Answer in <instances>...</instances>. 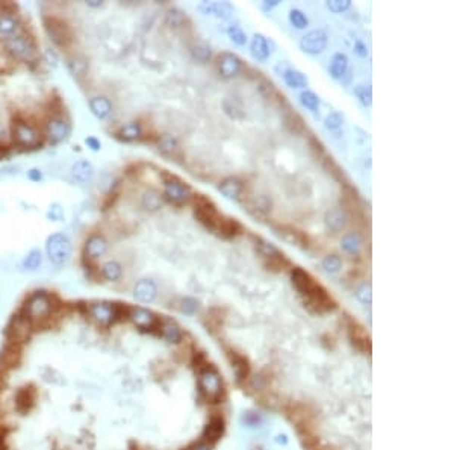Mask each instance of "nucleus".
Returning <instances> with one entry per match:
<instances>
[{
  "label": "nucleus",
  "instance_id": "23",
  "mask_svg": "<svg viewBox=\"0 0 454 450\" xmlns=\"http://www.w3.org/2000/svg\"><path fill=\"white\" fill-rule=\"evenodd\" d=\"M250 214L256 217H265L271 211V200L267 196H258L255 199L248 200L245 203V208Z\"/></svg>",
  "mask_w": 454,
  "mask_h": 450
},
{
  "label": "nucleus",
  "instance_id": "12",
  "mask_svg": "<svg viewBox=\"0 0 454 450\" xmlns=\"http://www.w3.org/2000/svg\"><path fill=\"white\" fill-rule=\"evenodd\" d=\"M250 238H251V241H253V246L256 249V253L263 259V264H268V262H271V261H274V259L285 255L273 243L267 241L265 238H262V236L250 235Z\"/></svg>",
  "mask_w": 454,
  "mask_h": 450
},
{
  "label": "nucleus",
  "instance_id": "46",
  "mask_svg": "<svg viewBox=\"0 0 454 450\" xmlns=\"http://www.w3.org/2000/svg\"><path fill=\"white\" fill-rule=\"evenodd\" d=\"M197 308H198V303H197L195 299L186 297L182 300V311L186 312V314H193V312L197 311Z\"/></svg>",
  "mask_w": 454,
  "mask_h": 450
},
{
  "label": "nucleus",
  "instance_id": "42",
  "mask_svg": "<svg viewBox=\"0 0 454 450\" xmlns=\"http://www.w3.org/2000/svg\"><path fill=\"white\" fill-rule=\"evenodd\" d=\"M342 121H344V117L340 112H332V114H329V117L325 118V128L330 131L338 129L342 126Z\"/></svg>",
  "mask_w": 454,
  "mask_h": 450
},
{
  "label": "nucleus",
  "instance_id": "32",
  "mask_svg": "<svg viewBox=\"0 0 454 450\" xmlns=\"http://www.w3.org/2000/svg\"><path fill=\"white\" fill-rule=\"evenodd\" d=\"M143 206L148 211H156L161 208V194L155 190H148L143 196Z\"/></svg>",
  "mask_w": 454,
  "mask_h": 450
},
{
  "label": "nucleus",
  "instance_id": "7",
  "mask_svg": "<svg viewBox=\"0 0 454 450\" xmlns=\"http://www.w3.org/2000/svg\"><path fill=\"white\" fill-rule=\"evenodd\" d=\"M273 229L282 240H285L289 244L297 246L300 249H309L310 246L309 236L294 226H289V224H273Z\"/></svg>",
  "mask_w": 454,
  "mask_h": 450
},
{
  "label": "nucleus",
  "instance_id": "14",
  "mask_svg": "<svg viewBox=\"0 0 454 450\" xmlns=\"http://www.w3.org/2000/svg\"><path fill=\"white\" fill-rule=\"evenodd\" d=\"M218 191L230 200H239L244 193V182L241 179H238L235 176L226 178L220 182L218 185Z\"/></svg>",
  "mask_w": 454,
  "mask_h": 450
},
{
  "label": "nucleus",
  "instance_id": "10",
  "mask_svg": "<svg viewBox=\"0 0 454 450\" xmlns=\"http://www.w3.org/2000/svg\"><path fill=\"white\" fill-rule=\"evenodd\" d=\"M327 46V35L321 29H315L306 33L300 41V49L308 55H318Z\"/></svg>",
  "mask_w": 454,
  "mask_h": 450
},
{
  "label": "nucleus",
  "instance_id": "16",
  "mask_svg": "<svg viewBox=\"0 0 454 450\" xmlns=\"http://www.w3.org/2000/svg\"><path fill=\"white\" fill-rule=\"evenodd\" d=\"M70 133V124L61 118H53L50 120L47 124V136L50 143L58 144L61 141H64Z\"/></svg>",
  "mask_w": 454,
  "mask_h": 450
},
{
  "label": "nucleus",
  "instance_id": "17",
  "mask_svg": "<svg viewBox=\"0 0 454 450\" xmlns=\"http://www.w3.org/2000/svg\"><path fill=\"white\" fill-rule=\"evenodd\" d=\"M158 294V288L153 281L150 279H143L140 282H136L135 288H133V296L135 299H138L140 302L144 303H150L156 299Z\"/></svg>",
  "mask_w": 454,
  "mask_h": 450
},
{
  "label": "nucleus",
  "instance_id": "29",
  "mask_svg": "<svg viewBox=\"0 0 454 450\" xmlns=\"http://www.w3.org/2000/svg\"><path fill=\"white\" fill-rule=\"evenodd\" d=\"M121 266L117 261H108L102 266V276L103 279L109 281V282H115L121 278Z\"/></svg>",
  "mask_w": 454,
  "mask_h": 450
},
{
  "label": "nucleus",
  "instance_id": "34",
  "mask_svg": "<svg viewBox=\"0 0 454 450\" xmlns=\"http://www.w3.org/2000/svg\"><path fill=\"white\" fill-rule=\"evenodd\" d=\"M289 21H291V24L294 28H297V29H305V28H308V24H309L308 17L305 16V12H303L301 9H291V11H289Z\"/></svg>",
  "mask_w": 454,
  "mask_h": 450
},
{
  "label": "nucleus",
  "instance_id": "15",
  "mask_svg": "<svg viewBox=\"0 0 454 450\" xmlns=\"http://www.w3.org/2000/svg\"><path fill=\"white\" fill-rule=\"evenodd\" d=\"M250 50L256 61H267L271 55V41L262 33H255L250 44Z\"/></svg>",
  "mask_w": 454,
  "mask_h": 450
},
{
  "label": "nucleus",
  "instance_id": "31",
  "mask_svg": "<svg viewBox=\"0 0 454 450\" xmlns=\"http://www.w3.org/2000/svg\"><path fill=\"white\" fill-rule=\"evenodd\" d=\"M300 102H301V105L305 108L312 111L313 114H317V111L320 108V97L315 94L313 91H303L300 94Z\"/></svg>",
  "mask_w": 454,
  "mask_h": 450
},
{
  "label": "nucleus",
  "instance_id": "26",
  "mask_svg": "<svg viewBox=\"0 0 454 450\" xmlns=\"http://www.w3.org/2000/svg\"><path fill=\"white\" fill-rule=\"evenodd\" d=\"M17 20L11 14H2L0 16V36L5 40L11 38L12 35L17 32Z\"/></svg>",
  "mask_w": 454,
  "mask_h": 450
},
{
  "label": "nucleus",
  "instance_id": "22",
  "mask_svg": "<svg viewBox=\"0 0 454 450\" xmlns=\"http://www.w3.org/2000/svg\"><path fill=\"white\" fill-rule=\"evenodd\" d=\"M108 250V243L102 235H91L85 244V253L88 258H100Z\"/></svg>",
  "mask_w": 454,
  "mask_h": 450
},
{
  "label": "nucleus",
  "instance_id": "51",
  "mask_svg": "<svg viewBox=\"0 0 454 450\" xmlns=\"http://www.w3.org/2000/svg\"><path fill=\"white\" fill-rule=\"evenodd\" d=\"M29 179H32V181H41V173L38 171V170H31L29 171Z\"/></svg>",
  "mask_w": 454,
  "mask_h": 450
},
{
  "label": "nucleus",
  "instance_id": "45",
  "mask_svg": "<svg viewBox=\"0 0 454 450\" xmlns=\"http://www.w3.org/2000/svg\"><path fill=\"white\" fill-rule=\"evenodd\" d=\"M357 299L362 300L363 303L371 302V285L370 283H362L357 288Z\"/></svg>",
  "mask_w": 454,
  "mask_h": 450
},
{
  "label": "nucleus",
  "instance_id": "18",
  "mask_svg": "<svg viewBox=\"0 0 454 450\" xmlns=\"http://www.w3.org/2000/svg\"><path fill=\"white\" fill-rule=\"evenodd\" d=\"M198 9L206 16H215L221 18L230 17L233 12V6L229 2H203Z\"/></svg>",
  "mask_w": 454,
  "mask_h": 450
},
{
  "label": "nucleus",
  "instance_id": "41",
  "mask_svg": "<svg viewBox=\"0 0 454 450\" xmlns=\"http://www.w3.org/2000/svg\"><path fill=\"white\" fill-rule=\"evenodd\" d=\"M176 147H178V143H176V140L173 138V136H170V135H165L161 140V143H159V150L162 153H165V155L173 153L176 150Z\"/></svg>",
  "mask_w": 454,
  "mask_h": 450
},
{
  "label": "nucleus",
  "instance_id": "44",
  "mask_svg": "<svg viewBox=\"0 0 454 450\" xmlns=\"http://www.w3.org/2000/svg\"><path fill=\"white\" fill-rule=\"evenodd\" d=\"M286 123L288 124H292V131L294 132H297V133H300V132H303L305 131V121H303V118L298 116V114H295V112H291L288 117H286Z\"/></svg>",
  "mask_w": 454,
  "mask_h": 450
},
{
  "label": "nucleus",
  "instance_id": "6",
  "mask_svg": "<svg viewBox=\"0 0 454 450\" xmlns=\"http://www.w3.org/2000/svg\"><path fill=\"white\" fill-rule=\"evenodd\" d=\"M217 68L218 73L221 74V78L233 79L244 70V62L236 53L223 52L217 58Z\"/></svg>",
  "mask_w": 454,
  "mask_h": 450
},
{
  "label": "nucleus",
  "instance_id": "48",
  "mask_svg": "<svg viewBox=\"0 0 454 450\" xmlns=\"http://www.w3.org/2000/svg\"><path fill=\"white\" fill-rule=\"evenodd\" d=\"M355 52H356L359 56L365 58V56L368 55V47L365 46L362 41H359V40H357V41H356V44H355Z\"/></svg>",
  "mask_w": 454,
  "mask_h": 450
},
{
  "label": "nucleus",
  "instance_id": "36",
  "mask_svg": "<svg viewBox=\"0 0 454 450\" xmlns=\"http://www.w3.org/2000/svg\"><path fill=\"white\" fill-rule=\"evenodd\" d=\"M323 268L327 271V273H338L340 268H342V259H340L338 255L332 253V255H327L324 259H323Z\"/></svg>",
  "mask_w": 454,
  "mask_h": 450
},
{
  "label": "nucleus",
  "instance_id": "38",
  "mask_svg": "<svg viewBox=\"0 0 454 450\" xmlns=\"http://www.w3.org/2000/svg\"><path fill=\"white\" fill-rule=\"evenodd\" d=\"M191 52H193V58H194L195 61H198V62H208V61L211 59V55H212L211 47L206 46V44H197V46H194Z\"/></svg>",
  "mask_w": 454,
  "mask_h": 450
},
{
  "label": "nucleus",
  "instance_id": "21",
  "mask_svg": "<svg viewBox=\"0 0 454 450\" xmlns=\"http://www.w3.org/2000/svg\"><path fill=\"white\" fill-rule=\"evenodd\" d=\"M244 232V228L243 224L239 223L236 218H232V217H223V221L220 224V229L217 232L218 236L221 238H226V240H230V238H235V236L241 235Z\"/></svg>",
  "mask_w": 454,
  "mask_h": 450
},
{
  "label": "nucleus",
  "instance_id": "19",
  "mask_svg": "<svg viewBox=\"0 0 454 450\" xmlns=\"http://www.w3.org/2000/svg\"><path fill=\"white\" fill-rule=\"evenodd\" d=\"M282 78L285 83L291 86V88H306L309 85V79L306 78V74L294 67L285 66L282 70Z\"/></svg>",
  "mask_w": 454,
  "mask_h": 450
},
{
  "label": "nucleus",
  "instance_id": "3",
  "mask_svg": "<svg viewBox=\"0 0 454 450\" xmlns=\"http://www.w3.org/2000/svg\"><path fill=\"white\" fill-rule=\"evenodd\" d=\"M194 216L206 229L212 231L213 233L218 232L220 224L224 217L223 214H220L217 205L203 194L194 196Z\"/></svg>",
  "mask_w": 454,
  "mask_h": 450
},
{
  "label": "nucleus",
  "instance_id": "8",
  "mask_svg": "<svg viewBox=\"0 0 454 450\" xmlns=\"http://www.w3.org/2000/svg\"><path fill=\"white\" fill-rule=\"evenodd\" d=\"M12 138L18 146L23 147H36L40 144V135L24 121H16L12 124Z\"/></svg>",
  "mask_w": 454,
  "mask_h": 450
},
{
  "label": "nucleus",
  "instance_id": "30",
  "mask_svg": "<svg viewBox=\"0 0 454 450\" xmlns=\"http://www.w3.org/2000/svg\"><path fill=\"white\" fill-rule=\"evenodd\" d=\"M323 167L329 171L332 176L336 179V181H339L342 185H345V183H348L347 182V179H345V174H344V170L340 168L336 162H335V159L332 158V156H324V159H323Z\"/></svg>",
  "mask_w": 454,
  "mask_h": 450
},
{
  "label": "nucleus",
  "instance_id": "52",
  "mask_svg": "<svg viewBox=\"0 0 454 450\" xmlns=\"http://www.w3.org/2000/svg\"><path fill=\"white\" fill-rule=\"evenodd\" d=\"M0 156H2V146H0Z\"/></svg>",
  "mask_w": 454,
  "mask_h": 450
},
{
  "label": "nucleus",
  "instance_id": "9",
  "mask_svg": "<svg viewBox=\"0 0 454 450\" xmlns=\"http://www.w3.org/2000/svg\"><path fill=\"white\" fill-rule=\"evenodd\" d=\"M163 194L174 203H183L191 197V188L189 185L178 178H170L163 183Z\"/></svg>",
  "mask_w": 454,
  "mask_h": 450
},
{
  "label": "nucleus",
  "instance_id": "33",
  "mask_svg": "<svg viewBox=\"0 0 454 450\" xmlns=\"http://www.w3.org/2000/svg\"><path fill=\"white\" fill-rule=\"evenodd\" d=\"M186 21H188V18H186V16L183 14L182 11H179V9L168 11L167 23L170 24L171 28H183V26H186Z\"/></svg>",
  "mask_w": 454,
  "mask_h": 450
},
{
  "label": "nucleus",
  "instance_id": "49",
  "mask_svg": "<svg viewBox=\"0 0 454 450\" xmlns=\"http://www.w3.org/2000/svg\"><path fill=\"white\" fill-rule=\"evenodd\" d=\"M279 3H280L279 0H271V2H263V3H262V9H263V11L273 9L274 6H277V5H279Z\"/></svg>",
  "mask_w": 454,
  "mask_h": 450
},
{
  "label": "nucleus",
  "instance_id": "43",
  "mask_svg": "<svg viewBox=\"0 0 454 450\" xmlns=\"http://www.w3.org/2000/svg\"><path fill=\"white\" fill-rule=\"evenodd\" d=\"M350 6H351L350 0H330V2H327V8L333 12H336V14L345 12L347 9H350Z\"/></svg>",
  "mask_w": 454,
  "mask_h": 450
},
{
  "label": "nucleus",
  "instance_id": "27",
  "mask_svg": "<svg viewBox=\"0 0 454 450\" xmlns=\"http://www.w3.org/2000/svg\"><path fill=\"white\" fill-rule=\"evenodd\" d=\"M360 246H362V240H360V235L357 232H348L344 235L342 238V249L345 250L347 253L350 255H357L359 250H360Z\"/></svg>",
  "mask_w": 454,
  "mask_h": 450
},
{
  "label": "nucleus",
  "instance_id": "24",
  "mask_svg": "<svg viewBox=\"0 0 454 450\" xmlns=\"http://www.w3.org/2000/svg\"><path fill=\"white\" fill-rule=\"evenodd\" d=\"M347 70H348V58H347V55L335 53L332 61H330V66H329V71L332 74V78L340 79L347 73Z\"/></svg>",
  "mask_w": 454,
  "mask_h": 450
},
{
  "label": "nucleus",
  "instance_id": "35",
  "mask_svg": "<svg viewBox=\"0 0 454 450\" xmlns=\"http://www.w3.org/2000/svg\"><path fill=\"white\" fill-rule=\"evenodd\" d=\"M68 68L74 76H83V74L86 73L88 64L82 56H74V58L68 59Z\"/></svg>",
  "mask_w": 454,
  "mask_h": 450
},
{
  "label": "nucleus",
  "instance_id": "13",
  "mask_svg": "<svg viewBox=\"0 0 454 450\" xmlns=\"http://www.w3.org/2000/svg\"><path fill=\"white\" fill-rule=\"evenodd\" d=\"M348 221H350V216L342 206L333 208L330 211H327V214H325V224L332 232H340L342 229H345Z\"/></svg>",
  "mask_w": 454,
  "mask_h": 450
},
{
  "label": "nucleus",
  "instance_id": "47",
  "mask_svg": "<svg viewBox=\"0 0 454 450\" xmlns=\"http://www.w3.org/2000/svg\"><path fill=\"white\" fill-rule=\"evenodd\" d=\"M49 217L52 218V220H55V221H59V220H62V209L58 206V205H53V206H50V211H49Z\"/></svg>",
  "mask_w": 454,
  "mask_h": 450
},
{
  "label": "nucleus",
  "instance_id": "11",
  "mask_svg": "<svg viewBox=\"0 0 454 450\" xmlns=\"http://www.w3.org/2000/svg\"><path fill=\"white\" fill-rule=\"evenodd\" d=\"M46 31L50 38L53 40V43H56L61 47L67 46L71 41V33H70L68 26L64 21H61L58 18L46 20Z\"/></svg>",
  "mask_w": 454,
  "mask_h": 450
},
{
  "label": "nucleus",
  "instance_id": "39",
  "mask_svg": "<svg viewBox=\"0 0 454 450\" xmlns=\"http://www.w3.org/2000/svg\"><path fill=\"white\" fill-rule=\"evenodd\" d=\"M227 33H229L230 40L233 43H236L238 46H244L247 43V35H245V32L241 28L238 26V24H232V26H229V29H227Z\"/></svg>",
  "mask_w": 454,
  "mask_h": 450
},
{
  "label": "nucleus",
  "instance_id": "25",
  "mask_svg": "<svg viewBox=\"0 0 454 450\" xmlns=\"http://www.w3.org/2000/svg\"><path fill=\"white\" fill-rule=\"evenodd\" d=\"M90 108L93 111V114L97 118H100V120L106 118L111 114V109H112L111 102L106 97H94V99H91L90 100Z\"/></svg>",
  "mask_w": 454,
  "mask_h": 450
},
{
  "label": "nucleus",
  "instance_id": "37",
  "mask_svg": "<svg viewBox=\"0 0 454 450\" xmlns=\"http://www.w3.org/2000/svg\"><path fill=\"white\" fill-rule=\"evenodd\" d=\"M355 94L360 100V103L365 106H371L373 103V91L367 85H357L355 86Z\"/></svg>",
  "mask_w": 454,
  "mask_h": 450
},
{
  "label": "nucleus",
  "instance_id": "40",
  "mask_svg": "<svg viewBox=\"0 0 454 450\" xmlns=\"http://www.w3.org/2000/svg\"><path fill=\"white\" fill-rule=\"evenodd\" d=\"M40 264H41L40 250H32V252H29L28 256L24 258V261H23L24 268H28V270H36L38 267H40Z\"/></svg>",
  "mask_w": 454,
  "mask_h": 450
},
{
  "label": "nucleus",
  "instance_id": "28",
  "mask_svg": "<svg viewBox=\"0 0 454 450\" xmlns=\"http://www.w3.org/2000/svg\"><path fill=\"white\" fill-rule=\"evenodd\" d=\"M141 133H143L141 124L136 123V121L124 124V126H121L120 131H118V136L121 140H124V141H135V140L140 138Z\"/></svg>",
  "mask_w": 454,
  "mask_h": 450
},
{
  "label": "nucleus",
  "instance_id": "2",
  "mask_svg": "<svg viewBox=\"0 0 454 450\" xmlns=\"http://www.w3.org/2000/svg\"><path fill=\"white\" fill-rule=\"evenodd\" d=\"M291 281L294 288L303 297L305 306L315 314H324L336 308V302L324 286L309 271L301 267L291 268Z\"/></svg>",
  "mask_w": 454,
  "mask_h": 450
},
{
  "label": "nucleus",
  "instance_id": "4",
  "mask_svg": "<svg viewBox=\"0 0 454 450\" xmlns=\"http://www.w3.org/2000/svg\"><path fill=\"white\" fill-rule=\"evenodd\" d=\"M5 47L11 55H14L17 59L31 62L36 58V46L32 41V38L23 35V33H16L11 38L5 40Z\"/></svg>",
  "mask_w": 454,
  "mask_h": 450
},
{
  "label": "nucleus",
  "instance_id": "50",
  "mask_svg": "<svg viewBox=\"0 0 454 450\" xmlns=\"http://www.w3.org/2000/svg\"><path fill=\"white\" fill-rule=\"evenodd\" d=\"M86 144L90 146L93 150H98L100 149V143L96 138H86Z\"/></svg>",
  "mask_w": 454,
  "mask_h": 450
},
{
  "label": "nucleus",
  "instance_id": "5",
  "mask_svg": "<svg viewBox=\"0 0 454 450\" xmlns=\"http://www.w3.org/2000/svg\"><path fill=\"white\" fill-rule=\"evenodd\" d=\"M47 256L56 266H62L68 261L71 255V243L64 233H53L49 236L47 244Z\"/></svg>",
  "mask_w": 454,
  "mask_h": 450
},
{
  "label": "nucleus",
  "instance_id": "20",
  "mask_svg": "<svg viewBox=\"0 0 454 450\" xmlns=\"http://www.w3.org/2000/svg\"><path fill=\"white\" fill-rule=\"evenodd\" d=\"M94 174V168L88 161H78L74 162L71 170H70V176L74 182L78 183H86L90 182Z\"/></svg>",
  "mask_w": 454,
  "mask_h": 450
},
{
  "label": "nucleus",
  "instance_id": "1",
  "mask_svg": "<svg viewBox=\"0 0 454 450\" xmlns=\"http://www.w3.org/2000/svg\"><path fill=\"white\" fill-rule=\"evenodd\" d=\"M32 293L11 317L0 346V450H153L147 402L170 394L174 366H133L112 343L118 303L98 317L88 302Z\"/></svg>",
  "mask_w": 454,
  "mask_h": 450
}]
</instances>
